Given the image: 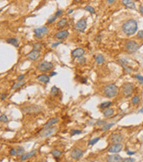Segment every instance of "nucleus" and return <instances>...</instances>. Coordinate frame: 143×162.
Here are the masks:
<instances>
[{"label":"nucleus","instance_id":"393cba45","mask_svg":"<svg viewBox=\"0 0 143 162\" xmlns=\"http://www.w3.org/2000/svg\"><path fill=\"white\" fill-rule=\"evenodd\" d=\"M6 42L13 45L14 47H19V40L17 38H8L6 40Z\"/></svg>","mask_w":143,"mask_h":162},{"label":"nucleus","instance_id":"13d9d810","mask_svg":"<svg viewBox=\"0 0 143 162\" xmlns=\"http://www.w3.org/2000/svg\"><path fill=\"white\" fill-rule=\"evenodd\" d=\"M72 12H73V10H70V12H69V13H72Z\"/></svg>","mask_w":143,"mask_h":162},{"label":"nucleus","instance_id":"09e8293b","mask_svg":"<svg viewBox=\"0 0 143 162\" xmlns=\"http://www.w3.org/2000/svg\"><path fill=\"white\" fill-rule=\"evenodd\" d=\"M127 153L128 154V155H133V154H135L136 152H131V151H127Z\"/></svg>","mask_w":143,"mask_h":162},{"label":"nucleus","instance_id":"c03bdc74","mask_svg":"<svg viewBox=\"0 0 143 162\" xmlns=\"http://www.w3.org/2000/svg\"><path fill=\"white\" fill-rule=\"evenodd\" d=\"M10 154L12 156H16L17 155V150L15 148H12L10 150Z\"/></svg>","mask_w":143,"mask_h":162},{"label":"nucleus","instance_id":"5701e85b","mask_svg":"<svg viewBox=\"0 0 143 162\" xmlns=\"http://www.w3.org/2000/svg\"><path fill=\"white\" fill-rule=\"evenodd\" d=\"M51 154L53 155L54 158L59 159L61 156H62V152L61 150H59V149H54V150L51 151Z\"/></svg>","mask_w":143,"mask_h":162},{"label":"nucleus","instance_id":"f257e3e1","mask_svg":"<svg viewBox=\"0 0 143 162\" xmlns=\"http://www.w3.org/2000/svg\"><path fill=\"white\" fill-rule=\"evenodd\" d=\"M138 30V23L135 20H128L125 21L122 25V31L125 34H127V36L133 35Z\"/></svg>","mask_w":143,"mask_h":162},{"label":"nucleus","instance_id":"6ab92c4d","mask_svg":"<svg viewBox=\"0 0 143 162\" xmlns=\"http://www.w3.org/2000/svg\"><path fill=\"white\" fill-rule=\"evenodd\" d=\"M37 80L43 83V84H47L50 81V76L47 74H40L37 77Z\"/></svg>","mask_w":143,"mask_h":162},{"label":"nucleus","instance_id":"bf43d9fd","mask_svg":"<svg viewBox=\"0 0 143 162\" xmlns=\"http://www.w3.org/2000/svg\"><path fill=\"white\" fill-rule=\"evenodd\" d=\"M40 162H47V161H40Z\"/></svg>","mask_w":143,"mask_h":162},{"label":"nucleus","instance_id":"4c0bfd02","mask_svg":"<svg viewBox=\"0 0 143 162\" xmlns=\"http://www.w3.org/2000/svg\"><path fill=\"white\" fill-rule=\"evenodd\" d=\"M0 122H8V117L5 115H0Z\"/></svg>","mask_w":143,"mask_h":162},{"label":"nucleus","instance_id":"412c9836","mask_svg":"<svg viewBox=\"0 0 143 162\" xmlns=\"http://www.w3.org/2000/svg\"><path fill=\"white\" fill-rule=\"evenodd\" d=\"M121 3L123 4V5H125L126 7L129 8V9H135V3L133 2V0H122Z\"/></svg>","mask_w":143,"mask_h":162},{"label":"nucleus","instance_id":"5fc2aeb1","mask_svg":"<svg viewBox=\"0 0 143 162\" xmlns=\"http://www.w3.org/2000/svg\"><path fill=\"white\" fill-rule=\"evenodd\" d=\"M140 12L141 15H143V6H140Z\"/></svg>","mask_w":143,"mask_h":162},{"label":"nucleus","instance_id":"2f4dec72","mask_svg":"<svg viewBox=\"0 0 143 162\" xmlns=\"http://www.w3.org/2000/svg\"><path fill=\"white\" fill-rule=\"evenodd\" d=\"M17 156H22L25 153V149L23 148V147H21V146H19V147H17Z\"/></svg>","mask_w":143,"mask_h":162},{"label":"nucleus","instance_id":"20e7f679","mask_svg":"<svg viewBox=\"0 0 143 162\" xmlns=\"http://www.w3.org/2000/svg\"><path fill=\"white\" fill-rule=\"evenodd\" d=\"M21 111L24 114H35L41 111V108L38 105H27L21 108Z\"/></svg>","mask_w":143,"mask_h":162},{"label":"nucleus","instance_id":"c9c22d12","mask_svg":"<svg viewBox=\"0 0 143 162\" xmlns=\"http://www.w3.org/2000/svg\"><path fill=\"white\" fill-rule=\"evenodd\" d=\"M105 123H106V122L104 121V120H97V121H96V122H95V124H96L97 126H104Z\"/></svg>","mask_w":143,"mask_h":162},{"label":"nucleus","instance_id":"4468645a","mask_svg":"<svg viewBox=\"0 0 143 162\" xmlns=\"http://www.w3.org/2000/svg\"><path fill=\"white\" fill-rule=\"evenodd\" d=\"M123 140V136L121 135L120 133H114L111 136V142L113 144H119L121 143Z\"/></svg>","mask_w":143,"mask_h":162},{"label":"nucleus","instance_id":"a18cd8bd","mask_svg":"<svg viewBox=\"0 0 143 162\" xmlns=\"http://www.w3.org/2000/svg\"><path fill=\"white\" fill-rule=\"evenodd\" d=\"M62 13H63V12H62V10H57L56 12H55V14H54V15H55V16L58 18V17H60L61 15H62Z\"/></svg>","mask_w":143,"mask_h":162},{"label":"nucleus","instance_id":"de8ad7c7","mask_svg":"<svg viewBox=\"0 0 143 162\" xmlns=\"http://www.w3.org/2000/svg\"><path fill=\"white\" fill-rule=\"evenodd\" d=\"M62 43V40L61 41H57V42H54V43H53L52 45H51V47L52 48H56L58 45H60V44Z\"/></svg>","mask_w":143,"mask_h":162},{"label":"nucleus","instance_id":"a878e982","mask_svg":"<svg viewBox=\"0 0 143 162\" xmlns=\"http://www.w3.org/2000/svg\"><path fill=\"white\" fill-rule=\"evenodd\" d=\"M95 60H96V63L97 64H102L104 63V57H103V55L101 54H98L97 55L96 57H95Z\"/></svg>","mask_w":143,"mask_h":162},{"label":"nucleus","instance_id":"b1692460","mask_svg":"<svg viewBox=\"0 0 143 162\" xmlns=\"http://www.w3.org/2000/svg\"><path fill=\"white\" fill-rule=\"evenodd\" d=\"M67 23H68V20H67L66 18H63L61 20H59L56 24V27L58 28H63L65 26H67Z\"/></svg>","mask_w":143,"mask_h":162},{"label":"nucleus","instance_id":"bb28decb","mask_svg":"<svg viewBox=\"0 0 143 162\" xmlns=\"http://www.w3.org/2000/svg\"><path fill=\"white\" fill-rule=\"evenodd\" d=\"M26 84V81L24 80H20V81H17L16 83L12 86V90H15V89H17V88H19V87H21L23 85H25Z\"/></svg>","mask_w":143,"mask_h":162},{"label":"nucleus","instance_id":"ddd939ff","mask_svg":"<svg viewBox=\"0 0 143 162\" xmlns=\"http://www.w3.org/2000/svg\"><path fill=\"white\" fill-rule=\"evenodd\" d=\"M106 161L107 162H122L123 161V158L120 155H119V154L114 153V154L107 156Z\"/></svg>","mask_w":143,"mask_h":162},{"label":"nucleus","instance_id":"f03ea898","mask_svg":"<svg viewBox=\"0 0 143 162\" xmlns=\"http://www.w3.org/2000/svg\"><path fill=\"white\" fill-rule=\"evenodd\" d=\"M119 93V87L115 84H108L104 87V94L107 98L112 99L116 97Z\"/></svg>","mask_w":143,"mask_h":162},{"label":"nucleus","instance_id":"f8f14e48","mask_svg":"<svg viewBox=\"0 0 143 162\" xmlns=\"http://www.w3.org/2000/svg\"><path fill=\"white\" fill-rule=\"evenodd\" d=\"M40 57V51L39 50H34L33 49L32 51H30L28 54L27 55V57L28 59H30L32 61H36L38 60Z\"/></svg>","mask_w":143,"mask_h":162},{"label":"nucleus","instance_id":"7c9ffc66","mask_svg":"<svg viewBox=\"0 0 143 162\" xmlns=\"http://www.w3.org/2000/svg\"><path fill=\"white\" fill-rule=\"evenodd\" d=\"M60 93V90L57 86H53L51 88V91H50V94L53 95V96H56L58 93Z\"/></svg>","mask_w":143,"mask_h":162},{"label":"nucleus","instance_id":"c85d7f7f","mask_svg":"<svg viewBox=\"0 0 143 162\" xmlns=\"http://www.w3.org/2000/svg\"><path fill=\"white\" fill-rule=\"evenodd\" d=\"M114 122H109V123H105V124L104 125V126H102V129H101V130L102 131H106V130H110L112 126H114Z\"/></svg>","mask_w":143,"mask_h":162},{"label":"nucleus","instance_id":"1a4fd4ad","mask_svg":"<svg viewBox=\"0 0 143 162\" xmlns=\"http://www.w3.org/2000/svg\"><path fill=\"white\" fill-rule=\"evenodd\" d=\"M86 27H87V19L86 18H83V19L79 20L77 23H76V25H75V29L77 31H78V32H81V33L83 32V31H85Z\"/></svg>","mask_w":143,"mask_h":162},{"label":"nucleus","instance_id":"4d7b16f0","mask_svg":"<svg viewBox=\"0 0 143 162\" xmlns=\"http://www.w3.org/2000/svg\"><path fill=\"white\" fill-rule=\"evenodd\" d=\"M75 2H80V1H82V0H74Z\"/></svg>","mask_w":143,"mask_h":162},{"label":"nucleus","instance_id":"4be33fe9","mask_svg":"<svg viewBox=\"0 0 143 162\" xmlns=\"http://www.w3.org/2000/svg\"><path fill=\"white\" fill-rule=\"evenodd\" d=\"M103 114H104V116L105 117V118H108V117H111L112 115L114 114V109L113 108H106V109H104L103 112Z\"/></svg>","mask_w":143,"mask_h":162},{"label":"nucleus","instance_id":"72a5a7b5","mask_svg":"<svg viewBox=\"0 0 143 162\" xmlns=\"http://www.w3.org/2000/svg\"><path fill=\"white\" fill-rule=\"evenodd\" d=\"M84 10L87 11V12H89L91 14L95 13V9H94V7L90 6V5H86V6L84 7Z\"/></svg>","mask_w":143,"mask_h":162},{"label":"nucleus","instance_id":"9d476101","mask_svg":"<svg viewBox=\"0 0 143 162\" xmlns=\"http://www.w3.org/2000/svg\"><path fill=\"white\" fill-rule=\"evenodd\" d=\"M83 155V151L81 148L76 147L74 148L71 152H70V158L73 159H81Z\"/></svg>","mask_w":143,"mask_h":162},{"label":"nucleus","instance_id":"9b49d317","mask_svg":"<svg viewBox=\"0 0 143 162\" xmlns=\"http://www.w3.org/2000/svg\"><path fill=\"white\" fill-rule=\"evenodd\" d=\"M123 149V145L121 143L119 144H113L112 145H111L109 149H108V152L111 153H119L120 152L122 151Z\"/></svg>","mask_w":143,"mask_h":162},{"label":"nucleus","instance_id":"864d4df0","mask_svg":"<svg viewBox=\"0 0 143 162\" xmlns=\"http://www.w3.org/2000/svg\"><path fill=\"white\" fill-rule=\"evenodd\" d=\"M100 38H101V35H98V36H97V37L95 38V40H97V41H99Z\"/></svg>","mask_w":143,"mask_h":162},{"label":"nucleus","instance_id":"37998d69","mask_svg":"<svg viewBox=\"0 0 143 162\" xmlns=\"http://www.w3.org/2000/svg\"><path fill=\"white\" fill-rule=\"evenodd\" d=\"M137 37L139 38V39H143V30L138 31V33H137Z\"/></svg>","mask_w":143,"mask_h":162},{"label":"nucleus","instance_id":"dca6fc26","mask_svg":"<svg viewBox=\"0 0 143 162\" xmlns=\"http://www.w3.org/2000/svg\"><path fill=\"white\" fill-rule=\"evenodd\" d=\"M119 63L121 64V66L123 67L124 71L126 73H132L133 72V69L127 64V62L126 60H124V59H119Z\"/></svg>","mask_w":143,"mask_h":162},{"label":"nucleus","instance_id":"6e6552de","mask_svg":"<svg viewBox=\"0 0 143 162\" xmlns=\"http://www.w3.org/2000/svg\"><path fill=\"white\" fill-rule=\"evenodd\" d=\"M56 130H57L56 126H52V127H49V128H45L40 133V138H47V137H49V136L54 134V133L56 132Z\"/></svg>","mask_w":143,"mask_h":162},{"label":"nucleus","instance_id":"cd10ccee","mask_svg":"<svg viewBox=\"0 0 143 162\" xmlns=\"http://www.w3.org/2000/svg\"><path fill=\"white\" fill-rule=\"evenodd\" d=\"M112 101H105V102H103L99 105V108L101 109H106V108H109L112 106Z\"/></svg>","mask_w":143,"mask_h":162},{"label":"nucleus","instance_id":"49530a36","mask_svg":"<svg viewBox=\"0 0 143 162\" xmlns=\"http://www.w3.org/2000/svg\"><path fill=\"white\" fill-rule=\"evenodd\" d=\"M25 77H26V75L25 74H21V75H19L18 78H17V80L18 81H20V80H23L24 78H25Z\"/></svg>","mask_w":143,"mask_h":162},{"label":"nucleus","instance_id":"473e14b6","mask_svg":"<svg viewBox=\"0 0 143 162\" xmlns=\"http://www.w3.org/2000/svg\"><path fill=\"white\" fill-rule=\"evenodd\" d=\"M33 48L34 50L40 51L41 50V49H42V44L40 43V42H36V43H34L33 45Z\"/></svg>","mask_w":143,"mask_h":162},{"label":"nucleus","instance_id":"58836bf2","mask_svg":"<svg viewBox=\"0 0 143 162\" xmlns=\"http://www.w3.org/2000/svg\"><path fill=\"white\" fill-rule=\"evenodd\" d=\"M77 63H78L79 64H84L85 63H86V58H84L83 57H79L78 59H77Z\"/></svg>","mask_w":143,"mask_h":162},{"label":"nucleus","instance_id":"39448f33","mask_svg":"<svg viewBox=\"0 0 143 162\" xmlns=\"http://www.w3.org/2000/svg\"><path fill=\"white\" fill-rule=\"evenodd\" d=\"M122 94L124 97L128 98L131 95L133 94V89H134V85L133 83H125L122 85Z\"/></svg>","mask_w":143,"mask_h":162},{"label":"nucleus","instance_id":"0eeeda50","mask_svg":"<svg viewBox=\"0 0 143 162\" xmlns=\"http://www.w3.org/2000/svg\"><path fill=\"white\" fill-rule=\"evenodd\" d=\"M48 28H47V27H38V28H35L34 30H33V33H34V37L35 38H38V39H40V38L43 37L44 35H46V34L48 33Z\"/></svg>","mask_w":143,"mask_h":162},{"label":"nucleus","instance_id":"79ce46f5","mask_svg":"<svg viewBox=\"0 0 143 162\" xmlns=\"http://www.w3.org/2000/svg\"><path fill=\"white\" fill-rule=\"evenodd\" d=\"M122 162H135V159H133V158H127V159H123Z\"/></svg>","mask_w":143,"mask_h":162},{"label":"nucleus","instance_id":"2eb2a0df","mask_svg":"<svg viewBox=\"0 0 143 162\" xmlns=\"http://www.w3.org/2000/svg\"><path fill=\"white\" fill-rule=\"evenodd\" d=\"M69 34H70V33L68 30H62L57 32L56 34H54V38L58 39V40H64L69 36Z\"/></svg>","mask_w":143,"mask_h":162},{"label":"nucleus","instance_id":"603ef678","mask_svg":"<svg viewBox=\"0 0 143 162\" xmlns=\"http://www.w3.org/2000/svg\"><path fill=\"white\" fill-rule=\"evenodd\" d=\"M6 94H2L1 95V100H5L6 99Z\"/></svg>","mask_w":143,"mask_h":162},{"label":"nucleus","instance_id":"052dcab7","mask_svg":"<svg viewBox=\"0 0 143 162\" xmlns=\"http://www.w3.org/2000/svg\"><path fill=\"white\" fill-rule=\"evenodd\" d=\"M65 162H70V161H65Z\"/></svg>","mask_w":143,"mask_h":162},{"label":"nucleus","instance_id":"e433bc0d","mask_svg":"<svg viewBox=\"0 0 143 162\" xmlns=\"http://www.w3.org/2000/svg\"><path fill=\"white\" fill-rule=\"evenodd\" d=\"M100 140V138H93L91 139V140H90L89 141V145H95L96 143H97V142Z\"/></svg>","mask_w":143,"mask_h":162},{"label":"nucleus","instance_id":"c756f323","mask_svg":"<svg viewBox=\"0 0 143 162\" xmlns=\"http://www.w3.org/2000/svg\"><path fill=\"white\" fill-rule=\"evenodd\" d=\"M140 98L138 95H135V96H133V98L131 99V103L133 106H137V105L140 103Z\"/></svg>","mask_w":143,"mask_h":162},{"label":"nucleus","instance_id":"6e6d98bb","mask_svg":"<svg viewBox=\"0 0 143 162\" xmlns=\"http://www.w3.org/2000/svg\"><path fill=\"white\" fill-rule=\"evenodd\" d=\"M138 112H139V113H140V114H143V108H140V110H139Z\"/></svg>","mask_w":143,"mask_h":162},{"label":"nucleus","instance_id":"aec40b11","mask_svg":"<svg viewBox=\"0 0 143 162\" xmlns=\"http://www.w3.org/2000/svg\"><path fill=\"white\" fill-rule=\"evenodd\" d=\"M58 122H59V118H58V117H53V118L49 119V120L45 123V125H44V129L52 127V126H54L55 123H57Z\"/></svg>","mask_w":143,"mask_h":162},{"label":"nucleus","instance_id":"a19ab883","mask_svg":"<svg viewBox=\"0 0 143 162\" xmlns=\"http://www.w3.org/2000/svg\"><path fill=\"white\" fill-rule=\"evenodd\" d=\"M57 19V17L56 16H55V15H53V16H51V17L49 18V19H48V20H47V23H53L54 21V20H56Z\"/></svg>","mask_w":143,"mask_h":162},{"label":"nucleus","instance_id":"ea45409f","mask_svg":"<svg viewBox=\"0 0 143 162\" xmlns=\"http://www.w3.org/2000/svg\"><path fill=\"white\" fill-rule=\"evenodd\" d=\"M134 78H136V79H138V81H139L140 83H141V84L143 83V76L139 75V74H135L134 75Z\"/></svg>","mask_w":143,"mask_h":162},{"label":"nucleus","instance_id":"f704fd0d","mask_svg":"<svg viewBox=\"0 0 143 162\" xmlns=\"http://www.w3.org/2000/svg\"><path fill=\"white\" fill-rule=\"evenodd\" d=\"M80 134H82V130H72L70 131V136L71 137H73L75 135H80Z\"/></svg>","mask_w":143,"mask_h":162},{"label":"nucleus","instance_id":"f3484780","mask_svg":"<svg viewBox=\"0 0 143 162\" xmlns=\"http://www.w3.org/2000/svg\"><path fill=\"white\" fill-rule=\"evenodd\" d=\"M84 54H85L84 49H81V48H78V49H76L75 50L72 51L71 56H72V57H74V58H79V57H83V55Z\"/></svg>","mask_w":143,"mask_h":162},{"label":"nucleus","instance_id":"a211bd4d","mask_svg":"<svg viewBox=\"0 0 143 162\" xmlns=\"http://www.w3.org/2000/svg\"><path fill=\"white\" fill-rule=\"evenodd\" d=\"M36 152H37L36 150H33V151L30 152L24 153L22 156H20V160H21V161H25V160H27V159H31L33 156H34L36 154Z\"/></svg>","mask_w":143,"mask_h":162},{"label":"nucleus","instance_id":"423d86ee","mask_svg":"<svg viewBox=\"0 0 143 162\" xmlns=\"http://www.w3.org/2000/svg\"><path fill=\"white\" fill-rule=\"evenodd\" d=\"M54 68V64L51 62H47V61H44L41 62L38 64L37 66V70L41 72H47V71H51Z\"/></svg>","mask_w":143,"mask_h":162},{"label":"nucleus","instance_id":"7ed1b4c3","mask_svg":"<svg viewBox=\"0 0 143 162\" xmlns=\"http://www.w3.org/2000/svg\"><path fill=\"white\" fill-rule=\"evenodd\" d=\"M125 49L129 54H132V53H135L136 51H138V49H140V45L137 43L135 40H129L125 43Z\"/></svg>","mask_w":143,"mask_h":162},{"label":"nucleus","instance_id":"3c124183","mask_svg":"<svg viewBox=\"0 0 143 162\" xmlns=\"http://www.w3.org/2000/svg\"><path fill=\"white\" fill-rule=\"evenodd\" d=\"M56 74H57V73L55 72V71H52V72L50 73V77H53V76H55Z\"/></svg>","mask_w":143,"mask_h":162},{"label":"nucleus","instance_id":"8fccbe9b","mask_svg":"<svg viewBox=\"0 0 143 162\" xmlns=\"http://www.w3.org/2000/svg\"><path fill=\"white\" fill-rule=\"evenodd\" d=\"M106 2L109 4H111L114 3V2H115V0H106Z\"/></svg>","mask_w":143,"mask_h":162}]
</instances>
